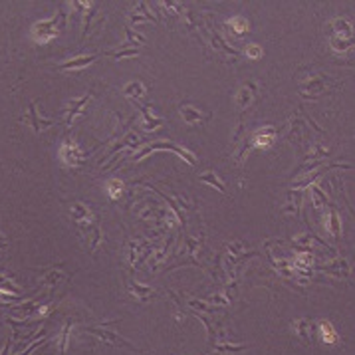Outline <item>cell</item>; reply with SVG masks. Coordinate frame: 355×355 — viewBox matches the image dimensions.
Returning a JSON list of instances; mask_svg holds the SVG:
<instances>
[{
	"label": "cell",
	"mask_w": 355,
	"mask_h": 355,
	"mask_svg": "<svg viewBox=\"0 0 355 355\" xmlns=\"http://www.w3.org/2000/svg\"><path fill=\"white\" fill-rule=\"evenodd\" d=\"M66 16L68 12L66 10H60L58 14H54L50 20L38 22L32 26V38L38 44H48L52 38H56L66 26Z\"/></svg>",
	"instance_id": "cell-1"
},
{
	"label": "cell",
	"mask_w": 355,
	"mask_h": 355,
	"mask_svg": "<svg viewBox=\"0 0 355 355\" xmlns=\"http://www.w3.org/2000/svg\"><path fill=\"white\" fill-rule=\"evenodd\" d=\"M159 149H167V151H173V153H177L179 157H183L185 161H187L190 167H195L197 165V159L188 153L187 149H183V147H179L177 143H171V141H157V143H151V145L143 147L141 151H139V155H135L133 157V161H141L143 157H147L149 153H153V151H159Z\"/></svg>",
	"instance_id": "cell-2"
},
{
	"label": "cell",
	"mask_w": 355,
	"mask_h": 355,
	"mask_svg": "<svg viewBox=\"0 0 355 355\" xmlns=\"http://www.w3.org/2000/svg\"><path fill=\"white\" fill-rule=\"evenodd\" d=\"M85 332H89V334L98 335L104 343H109V345H115V347H125L129 351H141L139 347H135L133 343H129L125 337H121L119 334H115V332H111V330H104V328H85Z\"/></svg>",
	"instance_id": "cell-3"
},
{
	"label": "cell",
	"mask_w": 355,
	"mask_h": 355,
	"mask_svg": "<svg viewBox=\"0 0 355 355\" xmlns=\"http://www.w3.org/2000/svg\"><path fill=\"white\" fill-rule=\"evenodd\" d=\"M179 113L183 115V119L187 121L188 125H199V123H205L207 119H210V111H201L199 107L190 104H181L179 105Z\"/></svg>",
	"instance_id": "cell-4"
},
{
	"label": "cell",
	"mask_w": 355,
	"mask_h": 355,
	"mask_svg": "<svg viewBox=\"0 0 355 355\" xmlns=\"http://www.w3.org/2000/svg\"><path fill=\"white\" fill-rule=\"evenodd\" d=\"M36 104H38V102H32V104H30V111H28V115L22 117V121H24L26 125L34 127L36 133H42L44 129L56 125V121H52V119H42V117L38 115V107H36Z\"/></svg>",
	"instance_id": "cell-5"
},
{
	"label": "cell",
	"mask_w": 355,
	"mask_h": 355,
	"mask_svg": "<svg viewBox=\"0 0 355 355\" xmlns=\"http://www.w3.org/2000/svg\"><path fill=\"white\" fill-rule=\"evenodd\" d=\"M326 91H328V80L324 76H319V74H313L310 78V82L302 85L304 98H317V95H321Z\"/></svg>",
	"instance_id": "cell-6"
},
{
	"label": "cell",
	"mask_w": 355,
	"mask_h": 355,
	"mask_svg": "<svg viewBox=\"0 0 355 355\" xmlns=\"http://www.w3.org/2000/svg\"><path fill=\"white\" fill-rule=\"evenodd\" d=\"M60 159H62L68 167H78V165L82 163L84 155H82V153L76 149V145H74L70 139H66V141H63V145H62V149H60Z\"/></svg>",
	"instance_id": "cell-7"
},
{
	"label": "cell",
	"mask_w": 355,
	"mask_h": 355,
	"mask_svg": "<svg viewBox=\"0 0 355 355\" xmlns=\"http://www.w3.org/2000/svg\"><path fill=\"white\" fill-rule=\"evenodd\" d=\"M332 38L351 42V40H353V30H351L349 20H345V18H335V20L332 22Z\"/></svg>",
	"instance_id": "cell-8"
},
{
	"label": "cell",
	"mask_w": 355,
	"mask_h": 355,
	"mask_svg": "<svg viewBox=\"0 0 355 355\" xmlns=\"http://www.w3.org/2000/svg\"><path fill=\"white\" fill-rule=\"evenodd\" d=\"M68 276H70V274L63 270L62 264H58V266H54V268H50V270H44L42 284H46L50 290H54V288H58L60 282L68 280Z\"/></svg>",
	"instance_id": "cell-9"
},
{
	"label": "cell",
	"mask_w": 355,
	"mask_h": 355,
	"mask_svg": "<svg viewBox=\"0 0 355 355\" xmlns=\"http://www.w3.org/2000/svg\"><path fill=\"white\" fill-rule=\"evenodd\" d=\"M258 102V89H256V84H246L236 95V104L240 105V109H246L248 105L256 104Z\"/></svg>",
	"instance_id": "cell-10"
},
{
	"label": "cell",
	"mask_w": 355,
	"mask_h": 355,
	"mask_svg": "<svg viewBox=\"0 0 355 355\" xmlns=\"http://www.w3.org/2000/svg\"><path fill=\"white\" fill-rule=\"evenodd\" d=\"M91 102V95H84V98H80V100H74V102H70L68 107H66V123L70 125L72 121H74V117H78L80 113H84L85 111V105Z\"/></svg>",
	"instance_id": "cell-11"
},
{
	"label": "cell",
	"mask_w": 355,
	"mask_h": 355,
	"mask_svg": "<svg viewBox=\"0 0 355 355\" xmlns=\"http://www.w3.org/2000/svg\"><path fill=\"white\" fill-rule=\"evenodd\" d=\"M312 326L313 324L310 321V319H306V317L294 321L296 334H298V337L304 341V345H312Z\"/></svg>",
	"instance_id": "cell-12"
},
{
	"label": "cell",
	"mask_w": 355,
	"mask_h": 355,
	"mask_svg": "<svg viewBox=\"0 0 355 355\" xmlns=\"http://www.w3.org/2000/svg\"><path fill=\"white\" fill-rule=\"evenodd\" d=\"M127 292L131 294L133 298L141 300V302H147L155 296V290L149 288V286H141V284H135V282H127Z\"/></svg>",
	"instance_id": "cell-13"
},
{
	"label": "cell",
	"mask_w": 355,
	"mask_h": 355,
	"mask_svg": "<svg viewBox=\"0 0 355 355\" xmlns=\"http://www.w3.org/2000/svg\"><path fill=\"white\" fill-rule=\"evenodd\" d=\"M95 60H98V56H78V58H74V60H68V62L60 63L58 70H62V72H68V70H82L85 66L93 63Z\"/></svg>",
	"instance_id": "cell-14"
},
{
	"label": "cell",
	"mask_w": 355,
	"mask_h": 355,
	"mask_svg": "<svg viewBox=\"0 0 355 355\" xmlns=\"http://www.w3.org/2000/svg\"><path fill=\"white\" fill-rule=\"evenodd\" d=\"M326 229L330 232V236L334 240H339V232H341V220L337 216V210L332 207L330 209V216H328V222H326Z\"/></svg>",
	"instance_id": "cell-15"
},
{
	"label": "cell",
	"mask_w": 355,
	"mask_h": 355,
	"mask_svg": "<svg viewBox=\"0 0 355 355\" xmlns=\"http://www.w3.org/2000/svg\"><path fill=\"white\" fill-rule=\"evenodd\" d=\"M199 179L203 181V183H207L210 187H214L216 190H220L222 195H227V187L222 185V181L216 177V173H212V171H207V173H203V175H199Z\"/></svg>",
	"instance_id": "cell-16"
},
{
	"label": "cell",
	"mask_w": 355,
	"mask_h": 355,
	"mask_svg": "<svg viewBox=\"0 0 355 355\" xmlns=\"http://www.w3.org/2000/svg\"><path fill=\"white\" fill-rule=\"evenodd\" d=\"M302 197H304V190L302 188H298V190H290L288 192V207L284 209V212H300V203H302Z\"/></svg>",
	"instance_id": "cell-17"
},
{
	"label": "cell",
	"mask_w": 355,
	"mask_h": 355,
	"mask_svg": "<svg viewBox=\"0 0 355 355\" xmlns=\"http://www.w3.org/2000/svg\"><path fill=\"white\" fill-rule=\"evenodd\" d=\"M321 270L330 272V274H335L337 278H343V276L349 274V264H347L345 260H337V262H334L332 266H324Z\"/></svg>",
	"instance_id": "cell-18"
},
{
	"label": "cell",
	"mask_w": 355,
	"mask_h": 355,
	"mask_svg": "<svg viewBox=\"0 0 355 355\" xmlns=\"http://www.w3.org/2000/svg\"><path fill=\"white\" fill-rule=\"evenodd\" d=\"M123 93H125L127 98H131L133 102H137V98L145 95V87H143V84H139V82H131V84L125 85Z\"/></svg>",
	"instance_id": "cell-19"
},
{
	"label": "cell",
	"mask_w": 355,
	"mask_h": 355,
	"mask_svg": "<svg viewBox=\"0 0 355 355\" xmlns=\"http://www.w3.org/2000/svg\"><path fill=\"white\" fill-rule=\"evenodd\" d=\"M139 54V48L137 46H125V48H121V50H113V52H107V56H111V58H133V56H137Z\"/></svg>",
	"instance_id": "cell-20"
},
{
	"label": "cell",
	"mask_w": 355,
	"mask_h": 355,
	"mask_svg": "<svg viewBox=\"0 0 355 355\" xmlns=\"http://www.w3.org/2000/svg\"><path fill=\"white\" fill-rule=\"evenodd\" d=\"M137 107L143 111V117H145V127L151 131V129H157V127H161L163 125V119H159V117H151V113H149V109H147L145 105H139L137 104Z\"/></svg>",
	"instance_id": "cell-21"
},
{
	"label": "cell",
	"mask_w": 355,
	"mask_h": 355,
	"mask_svg": "<svg viewBox=\"0 0 355 355\" xmlns=\"http://www.w3.org/2000/svg\"><path fill=\"white\" fill-rule=\"evenodd\" d=\"M72 326H74V321H72V319H68V321H66V326H63L62 334H60V353H62V355H66L68 343H70V332H72Z\"/></svg>",
	"instance_id": "cell-22"
},
{
	"label": "cell",
	"mask_w": 355,
	"mask_h": 355,
	"mask_svg": "<svg viewBox=\"0 0 355 355\" xmlns=\"http://www.w3.org/2000/svg\"><path fill=\"white\" fill-rule=\"evenodd\" d=\"M312 195H313V207L315 209H321L324 205H328V195L317 185H312Z\"/></svg>",
	"instance_id": "cell-23"
},
{
	"label": "cell",
	"mask_w": 355,
	"mask_h": 355,
	"mask_svg": "<svg viewBox=\"0 0 355 355\" xmlns=\"http://www.w3.org/2000/svg\"><path fill=\"white\" fill-rule=\"evenodd\" d=\"M319 330H321V335H324V341H328V343H334V341H337V334L334 332L332 324L321 321V324H319Z\"/></svg>",
	"instance_id": "cell-24"
},
{
	"label": "cell",
	"mask_w": 355,
	"mask_h": 355,
	"mask_svg": "<svg viewBox=\"0 0 355 355\" xmlns=\"http://www.w3.org/2000/svg\"><path fill=\"white\" fill-rule=\"evenodd\" d=\"M232 24H234L236 34H244V32L248 30V22L244 20V18H234V20H232Z\"/></svg>",
	"instance_id": "cell-25"
},
{
	"label": "cell",
	"mask_w": 355,
	"mask_h": 355,
	"mask_svg": "<svg viewBox=\"0 0 355 355\" xmlns=\"http://www.w3.org/2000/svg\"><path fill=\"white\" fill-rule=\"evenodd\" d=\"M117 190H121V183L119 181H111L109 187H107V192L111 199H117Z\"/></svg>",
	"instance_id": "cell-26"
},
{
	"label": "cell",
	"mask_w": 355,
	"mask_h": 355,
	"mask_svg": "<svg viewBox=\"0 0 355 355\" xmlns=\"http://www.w3.org/2000/svg\"><path fill=\"white\" fill-rule=\"evenodd\" d=\"M246 54L250 56L252 60H258V58L262 56V50H260L258 46H248V50H246Z\"/></svg>",
	"instance_id": "cell-27"
},
{
	"label": "cell",
	"mask_w": 355,
	"mask_h": 355,
	"mask_svg": "<svg viewBox=\"0 0 355 355\" xmlns=\"http://www.w3.org/2000/svg\"><path fill=\"white\" fill-rule=\"evenodd\" d=\"M10 343H12V341H10V339H6V343H4V349L0 351V355H10Z\"/></svg>",
	"instance_id": "cell-28"
},
{
	"label": "cell",
	"mask_w": 355,
	"mask_h": 355,
	"mask_svg": "<svg viewBox=\"0 0 355 355\" xmlns=\"http://www.w3.org/2000/svg\"><path fill=\"white\" fill-rule=\"evenodd\" d=\"M6 244H8V242H6V238L0 234V250H6Z\"/></svg>",
	"instance_id": "cell-29"
}]
</instances>
